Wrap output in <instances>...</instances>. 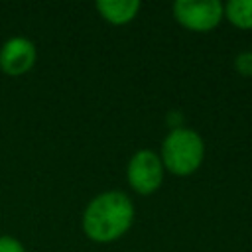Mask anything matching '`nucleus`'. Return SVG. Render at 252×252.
Here are the masks:
<instances>
[{"label": "nucleus", "mask_w": 252, "mask_h": 252, "mask_svg": "<svg viewBox=\"0 0 252 252\" xmlns=\"http://www.w3.org/2000/svg\"><path fill=\"white\" fill-rule=\"evenodd\" d=\"M37 61V47L32 39L16 35L0 47V71L8 77H22L33 69Z\"/></svg>", "instance_id": "5"}, {"label": "nucleus", "mask_w": 252, "mask_h": 252, "mask_svg": "<svg viewBox=\"0 0 252 252\" xmlns=\"http://www.w3.org/2000/svg\"><path fill=\"white\" fill-rule=\"evenodd\" d=\"M136 209L124 191L110 189L93 197L81 217L85 236L96 244H110L122 238L134 224Z\"/></svg>", "instance_id": "1"}, {"label": "nucleus", "mask_w": 252, "mask_h": 252, "mask_svg": "<svg viewBox=\"0 0 252 252\" xmlns=\"http://www.w3.org/2000/svg\"><path fill=\"white\" fill-rule=\"evenodd\" d=\"M224 20L238 30H252V0H230L224 4Z\"/></svg>", "instance_id": "7"}, {"label": "nucleus", "mask_w": 252, "mask_h": 252, "mask_svg": "<svg viewBox=\"0 0 252 252\" xmlns=\"http://www.w3.org/2000/svg\"><path fill=\"white\" fill-rule=\"evenodd\" d=\"M171 14L181 28L207 33L224 20V4L219 0H177L171 6Z\"/></svg>", "instance_id": "4"}, {"label": "nucleus", "mask_w": 252, "mask_h": 252, "mask_svg": "<svg viewBox=\"0 0 252 252\" xmlns=\"http://www.w3.org/2000/svg\"><path fill=\"white\" fill-rule=\"evenodd\" d=\"M159 158L167 173L175 177H189L203 165L205 142L201 134L187 126L173 128L161 142Z\"/></svg>", "instance_id": "2"}, {"label": "nucleus", "mask_w": 252, "mask_h": 252, "mask_svg": "<svg viewBox=\"0 0 252 252\" xmlns=\"http://www.w3.org/2000/svg\"><path fill=\"white\" fill-rule=\"evenodd\" d=\"M165 179V167L161 158L154 150H138L132 154L126 165V181L138 195H154Z\"/></svg>", "instance_id": "3"}, {"label": "nucleus", "mask_w": 252, "mask_h": 252, "mask_svg": "<svg viewBox=\"0 0 252 252\" xmlns=\"http://www.w3.org/2000/svg\"><path fill=\"white\" fill-rule=\"evenodd\" d=\"M96 14L110 26L130 24L142 10L140 0H98L94 4Z\"/></svg>", "instance_id": "6"}, {"label": "nucleus", "mask_w": 252, "mask_h": 252, "mask_svg": "<svg viewBox=\"0 0 252 252\" xmlns=\"http://www.w3.org/2000/svg\"><path fill=\"white\" fill-rule=\"evenodd\" d=\"M0 252H26V246L10 234H0Z\"/></svg>", "instance_id": "9"}, {"label": "nucleus", "mask_w": 252, "mask_h": 252, "mask_svg": "<svg viewBox=\"0 0 252 252\" xmlns=\"http://www.w3.org/2000/svg\"><path fill=\"white\" fill-rule=\"evenodd\" d=\"M234 69L240 77H252V51H240L234 57Z\"/></svg>", "instance_id": "8"}]
</instances>
